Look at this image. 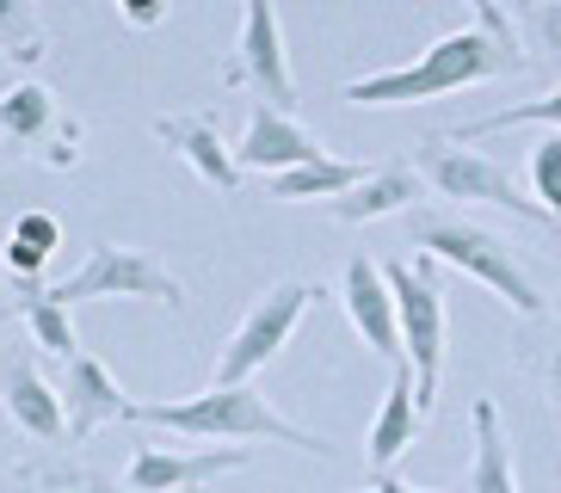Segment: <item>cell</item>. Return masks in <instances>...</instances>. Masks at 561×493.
<instances>
[{
  "mask_svg": "<svg viewBox=\"0 0 561 493\" xmlns=\"http://www.w3.org/2000/svg\"><path fill=\"white\" fill-rule=\"evenodd\" d=\"M420 426H426V413L413 408V377H408V364H396L389 394H382V408H377V426H370V462L389 469V462L420 438Z\"/></svg>",
  "mask_w": 561,
  "mask_h": 493,
  "instance_id": "e0dca14e",
  "label": "cell"
},
{
  "mask_svg": "<svg viewBox=\"0 0 561 493\" xmlns=\"http://www.w3.org/2000/svg\"><path fill=\"white\" fill-rule=\"evenodd\" d=\"M130 420L167 426L180 438H272L290 450H309V457H333V444L321 432L290 426L253 382H210L204 394H185V401H142V408H130Z\"/></svg>",
  "mask_w": 561,
  "mask_h": 493,
  "instance_id": "3957f363",
  "label": "cell"
},
{
  "mask_svg": "<svg viewBox=\"0 0 561 493\" xmlns=\"http://www.w3.org/2000/svg\"><path fill=\"white\" fill-rule=\"evenodd\" d=\"M469 426H476L469 493H518V469H512V444H506V432H500V408L494 401H476V408H469Z\"/></svg>",
  "mask_w": 561,
  "mask_h": 493,
  "instance_id": "ac0fdd59",
  "label": "cell"
},
{
  "mask_svg": "<svg viewBox=\"0 0 561 493\" xmlns=\"http://www.w3.org/2000/svg\"><path fill=\"white\" fill-rule=\"evenodd\" d=\"M525 68H530V56L518 44H500L481 25H462V32H445L438 44H426L413 62L346 81L340 99L346 105H426V99L462 93V87H488L500 74H525Z\"/></svg>",
  "mask_w": 561,
  "mask_h": 493,
  "instance_id": "6da1fadb",
  "label": "cell"
},
{
  "mask_svg": "<svg viewBox=\"0 0 561 493\" xmlns=\"http://www.w3.org/2000/svg\"><path fill=\"white\" fill-rule=\"evenodd\" d=\"M50 32L37 19V0H0V56L7 62H44Z\"/></svg>",
  "mask_w": 561,
  "mask_h": 493,
  "instance_id": "7402d4cb",
  "label": "cell"
},
{
  "mask_svg": "<svg viewBox=\"0 0 561 493\" xmlns=\"http://www.w3.org/2000/svg\"><path fill=\"white\" fill-rule=\"evenodd\" d=\"M81 493H117V481H105V475H87V481H81Z\"/></svg>",
  "mask_w": 561,
  "mask_h": 493,
  "instance_id": "83f0119b",
  "label": "cell"
},
{
  "mask_svg": "<svg viewBox=\"0 0 561 493\" xmlns=\"http://www.w3.org/2000/svg\"><path fill=\"white\" fill-rule=\"evenodd\" d=\"M364 167L358 161H340V154H314V161H297V167H278V173H265V185H272V197H284V204H309V197H340L352 180H358Z\"/></svg>",
  "mask_w": 561,
  "mask_h": 493,
  "instance_id": "d6986e66",
  "label": "cell"
},
{
  "mask_svg": "<svg viewBox=\"0 0 561 493\" xmlns=\"http://www.w3.org/2000/svg\"><path fill=\"white\" fill-rule=\"evenodd\" d=\"M87 124L68 112L44 81H13L0 93V167L7 161H44V167H81Z\"/></svg>",
  "mask_w": 561,
  "mask_h": 493,
  "instance_id": "8992f818",
  "label": "cell"
},
{
  "mask_svg": "<svg viewBox=\"0 0 561 493\" xmlns=\"http://www.w3.org/2000/svg\"><path fill=\"white\" fill-rule=\"evenodd\" d=\"M413 173L432 185L438 197H462V204H488V210H506L518 222H537V229H556L561 216H549L537 197H525L512 185V173L488 154H476V142H450L445 130L420 136L413 148Z\"/></svg>",
  "mask_w": 561,
  "mask_h": 493,
  "instance_id": "5b68a950",
  "label": "cell"
},
{
  "mask_svg": "<svg viewBox=\"0 0 561 493\" xmlns=\"http://www.w3.org/2000/svg\"><path fill=\"white\" fill-rule=\"evenodd\" d=\"M37 290L50 296V302H62V309L105 302V296H130V302H167V309H180V302H185V284L173 278V272L154 260V253H142V246H117V241H100V246H93L75 278H62V284H44V278H37Z\"/></svg>",
  "mask_w": 561,
  "mask_h": 493,
  "instance_id": "52a82bcc",
  "label": "cell"
},
{
  "mask_svg": "<svg viewBox=\"0 0 561 493\" xmlns=\"http://www.w3.org/2000/svg\"><path fill=\"white\" fill-rule=\"evenodd\" d=\"M0 401H7V420L19 432H32L44 444H62V401L44 377H37L32 358L19 352H0Z\"/></svg>",
  "mask_w": 561,
  "mask_h": 493,
  "instance_id": "9a60e30c",
  "label": "cell"
},
{
  "mask_svg": "<svg viewBox=\"0 0 561 493\" xmlns=\"http://www.w3.org/2000/svg\"><path fill=\"white\" fill-rule=\"evenodd\" d=\"M413 197H420V173L408 161H389L377 173H358L340 197H328V210L340 222H382V216L413 210Z\"/></svg>",
  "mask_w": 561,
  "mask_h": 493,
  "instance_id": "2e32d148",
  "label": "cell"
},
{
  "mask_svg": "<svg viewBox=\"0 0 561 493\" xmlns=\"http://www.w3.org/2000/svg\"><path fill=\"white\" fill-rule=\"evenodd\" d=\"M229 154H234V167H241V173H278V167L314 161V154H321V142H314V136L302 130L290 112H278V105H260V112L248 117L241 142H234Z\"/></svg>",
  "mask_w": 561,
  "mask_h": 493,
  "instance_id": "5bb4252c",
  "label": "cell"
},
{
  "mask_svg": "<svg viewBox=\"0 0 561 493\" xmlns=\"http://www.w3.org/2000/svg\"><path fill=\"white\" fill-rule=\"evenodd\" d=\"M469 13H476V25L488 37H500V44H518V32H512V19L500 13V0H469Z\"/></svg>",
  "mask_w": 561,
  "mask_h": 493,
  "instance_id": "d4e9b609",
  "label": "cell"
},
{
  "mask_svg": "<svg viewBox=\"0 0 561 493\" xmlns=\"http://www.w3.org/2000/svg\"><path fill=\"white\" fill-rule=\"evenodd\" d=\"M234 469H253V450H241V444H222V450L136 444L130 469H124V488L130 493H192V488H210L216 475H234Z\"/></svg>",
  "mask_w": 561,
  "mask_h": 493,
  "instance_id": "30bf717a",
  "label": "cell"
},
{
  "mask_svg": "<svg viewBox=\"0 0 561 493\" xmlns=\"http://www.w3.org/2000/svg\"><path fill=\"white\" fill-rule=\"evenodd\" d=\"M382 284L396 296V333H401V364L413 377V408L432 413L438 408V377H445V290L432 260H396L382 265Z\"/></svg>",
  "mask_w": 561,
  "mask_h": 493,
  "instance_id": "277c9868",
  "label": "cell"
},
{
  "mask_svg": "<svg viewBox=\"0 0 561 493\" xmlns=\"http://www.w3.org/2000/svg\"><path fill=\"white\" fill-rule=\"evenodd\" d=\"M117 13L130 19L136 32H154V25L167 19V0H117Z\"/></svg>",
  "mask_w": 561,
  "mask_h": 493,
  "instance_id": "484cf974",
  "label": "cell"
},
{
  "mask_svg": "<svg viewBox=\"0 0 561 493\" xmlns=\"http://www.w3.org/2000/svg\"><path fill=\"white\" fill-rule=\"evenodd\" d=\"M56 246H62V222H56L50 210H19L13 234L0 246V260H7V272H13L19 284H37Z\"/></svg>",
  "mask_w": 561,
  "mask_h": 493,
  "instance_id": "ffe728a7",
  "label": "cell"
},
{
  "mask_svg": "<svg viewBox=\"0 0 561 493\" xmlns=\"http://www.w3.org/2000/svg\"><path fill=\"white\" fill-rule=\"evenodd\" d=\"M68 377L62 389H56V401H62V438L68 444H87L100 426H117V420H130V394L117 389V377L105 370L93 352H68Z\"/></svg>",
  "mask_w": 561,
  "mask_h": 493,
  "instance_id": "8fae6325",
  "label": "cell"
},
{
  "mask_svg": "<svg viewBox=\"0 0 561 493\" xmlns=\"http://www.w3.org/2000/svg\"><path fill=\"white\" fill-rule=\"evenodd\" d=\"M154 142H167L185 167H192V173H198L204 185H216L222 197L241 192V167H234V154H229V142H222V130H216V117H210V112L154 117Z\"/></svg>",
  "mask_w": 561,
  "mask_h": 493,
  "instance_id": "4fadbf2b",
  "label": "cell"
},
{
  "mask_svg": "<svg viewBox=\"0 0 561 493\" xmlns=\"http://www.w3.org/2000/svg\"><path fill=\"white\" fill-rule=\"evenodd\" d=\"M364 493H438V488H408V481H389V475H382L377 488H364Z\"/></svg>",
  "mask_w": 561,
  "mask_h": 493,
  "instance_id": "4316f807",
  "label": "cell"
},
{
  "mask_svg": "<svg viewBox=\"0 0 561 493\" xmlns=\"http://www.w3.org/2000/svg\"><path fill=\"white\" fill-rule=\"evenodd\" d=\"M518 124H537V130H549V124H561V93L525 99V105H506V112H488V117H476V124H457V130H445V136H450V142H481V136L518 130Z\"/></svg>",
  "mask_w": 561,
  "mask_h": 493,
  "instance_id": "603a6c76",
  "label": "cell"
},
{
  "mask_svg": "<svg viewBox=\"0 0 561 493\" xmlns=\"http://www.w3.org/2000/svg\"><path fill=\"white\" fill-rule=\"evenodd\" d=\"M229 87H253L265 105L290 112L297 105V81H290V56H284V25L272 0H241V37L229 56Z\"/></svg>",
  "mask_w": 561,
  "mask_h": 493,
  "instance_id": "9c48e42d",
  "label": "cell"
},
{
  "mask_svg": "<svg viewBox=\"0 0 561 493\" xmlns=\"http://www.w3.org/2000/svg\"><path fill=\"white\" fill-rule=\"evenodd\" d=\"M314 296L321 290L302 284V278H284V284H272L265 296H253V309L241 314V328H234L229 345L216 352V382H253L260 377L265 364L290 345V333H297V321L309 314Z\"/></svg>",
  "mask_w": 561,
  "mask_h": 493,
  "instance_id": "ba28073f",
  "label": "cell"
},
{
  "mask_svg": "<svg viewBox=\"0 0 561 493\" xmlns=\"http://www.w3.org/2000/svg\"><path fill=\"white\" fill-rule=\"evenodd\" d=\"M340 309H346L352 333H358L382 364H401V333H396V296L382 284L377 260H346V278H340Z\"/></svg>",
  "mask_w": 561,
  "mask_h": 493,
  "instance_id": "7c38bea8",
  "label": "cell"
},
{
  "mask_svg": "<svg viewBox=\"0 0 561 493\" xmlns=\"http://www.w3.org/2000/svg\"><path fill=\"white\" fill-rule=\"evenodd\" d=\"M530 180H537V204H543L549 216H561V124H549V130L537 136Z\"/></svg>",
  "mask_w": 561,
  "mask_h": 493,
  "instance_id": "cb8c5ba5",
  "label": "cell"
},
{
  "mask_svg": "<svg viewBox=\"0 0 561 493\" xmlns=\"http://www.w3.org/2000/svg\"><path fill=\"white\" fill-rule=\"evenodd\" d=\"M408 246H420L432 265H457L462 278L488 284L506 309L530 314V321H543L549 314V296H543V284L525 272V260H518L494 229H481V222H469V216L408 210Z\"/></svg>",
  "mask_w": 561,
  "mask_h": 493,
  "instance_id": "7a4b0ae2",
  "label": "cell"
},
{
  "mask_svg": "<svg viewBox=\"0 0 561 493\" xmlns=\"http://www.w3.org/2000/svg\"><path fill=\"white\" fill-rule=\"evenodd\" d=\"M19 309H25V328H32V345H44L50 358H68V352H81V333L68 321L62 302L37 290V284H19Z\"/></svg>",
  "mask_w": 561,
  "mask_h": 493,
  "instance_id": "44dd1931",
  "label": "cell"
}]
</instances>
